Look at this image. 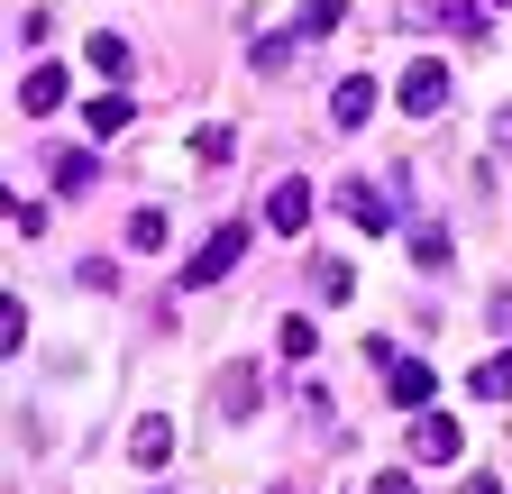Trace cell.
Listing matches in <instances>:
<instances>
[{"mask_svg": "<svg viewBox=\"0 0 512 494\" xmlns=\"http://www.w3.org/2000/svg\"><path fill=\"white\" fill-rule=\"evenodd\" d=\"M247 266V220H229V229H211L202 247H192V266H183V284H229Z\"/></svg>", "mask_w": 512, "mask_h": 494, "instance_id": "cell-1", "label": "cell"}, {"mask_svg": "<svg viewBox=\"0 0 512 494\" xmlns=\"http://www.w3.org/2000/svg\"><path fill=\"white\" fill-rule=\"evenodd\" d=\"M448 83H458V74H448L439 55H421V65H403V110H412V119L448 110Z\"/></svg>", "mask_w": 512, "mask_h": 494, "instance_id": "cell-2", "label": "cell"}, {"mask_svg": "<svg viewBox=\"0 0 512 494\" xmlns=\"http://www.w3.org/2000/svg\"><path fill=\"white\" fill-rule=\"evenodd\" d=\"M412 458L448 467V458H458V421H448V412H412Z\"/></svg>", "mask_w": 512, "mask_h": 494, "instance_id": "cell-4", "label": "cell"}, {"mask_svg": "<svg viewBox=\"0 0 512 494\" xmlns=\"http://www.w3.org/2000/svg\"><path fill=\"white\" fill-rule=\"evenodd\" d=\"M83 129H92V138H119V129H128V101H119V92H110V101H92Z\"/></svg>", "mask_w": 512, "mask_h": 494, "instance_id": "cell-16", "label": "cell"}, {"mask_svg": "<svg viewBox=\"0 0 512 494\" xmlns=\"http://www.w3.org/2000/svg\"><path fill=\"white\" fill-rule=\"evenodd\" d=\"M339 202H348V220H357L366 238H384V229H394V220H403V202H384V193H375V183H348V193H339Z\"/></svg>", "mask_w": 512, "mask_h": 494, "instance_id": "cell-5", "label": "cell"}, {"mask_svg": "<svg viewBox=\"0 0 512 494\" xmlns=\"http://www.w3.org/2000/svg\"><path fill=\"white\" fill-rule=\"evenodd\" d=\"M128 458H138V467H165L174 458V421H138V430H128Z\"/></svg>", "mask_w": 512, "mask_h": 494, "instance_id": "cell-9", "label": "cell"}, {"mask_svg": "<svg viewBox=\"0 0 512 494\" xmlns=\"http://www.w3.org/2000/svg\"><path fill=\"white\" fill-rule=\"evenodd\" d=\"M55 193H92V156H83V147L55 156Z\"/></svg>", "mask_w": 512, "mask_h": 494, "instance_id": "cell-12", "label": "cell"}, {"mask_svg": "<svg viewBox=\"0 0 512 494\" xmlns=\"http://www.w3.org/2000/svg\"><path fill=\"white\" fill-rule=\"evenodd\" d=\"M266 229H284V238H293V229H311V183H302V174H284V183H275Z\"/></svg>", "mask_w": 512, "mask_h": 494, "instance_id": "cell-6", "label": "cell"}, {"mask_svg": "<svg viewBox=\"0 0 512 494\" xmlns=\"http://www.w3.org/2000/svg\"><path fill=\"white\" fill-rule=\"evenodd\" d=\"M55 101H64V65H28V83H19V110H28V119H46Z\"/></svg>", "mask_w": 512, "mask_h": 494, "instance_id": "cell-8", "label": "cell"}, {"mask_svg": "<svg viewBox=\"0 0 512 494\" xmlns=\"http://www.w3.org/2000/svg\"><path fill=\"white\" fill-rule=\"evenodd\" d=\"M311 275H320V302H348L357 293V266H339V257H320Z\"/></svg>", "mask_w": 512, "mask_h": 494, "instance_id": "cell-13", "label": "cell"}, {"mask_svg": "<svg viewBox=\"0 0 512 494\" xmlns=\"http://www.w3.org/2000/svg\"><path fill=\"white\" fill-rule=\"evenodd\" d=\"M0 202H10V229H19V238H37V229H46V211H37V202H19V193H0Z\"/></svg>", "mask_w": 512, "mask_h": 494, "instance_id": "cell-17", "label": "cell"}, {"mask_svg": "<svg viewBox=\"0 0 512 494\" xmlns=\"http://www.w3.org/2000/svg\"><path fill=\"white\" fill-rule=\"evenodd\" d=\"M494 10H512V0H494Z\"/></svg>", "mask_w": 512, "mask_h": 494, "instance_id": "cell-21", "label": "cell"}, {"mask_svg": "<svg viewBox=\"0 0 512 494\" xmlns=\"http://www.w3.org/2000/svg\"><path fill=\"white\" fill-rule=\"evenodd\" d=\"M165 229H174V220H165L156 202H147V211H128V247H165Z\"/></svg>", "mask_w": 512, "mask_h": 494, "instance_id": "cell-14", "label": "cell"}, {"mask_svg": "<svg viewBox=\"0 0 512 494\" xmlns=\"http://www.w3.org/2000/svg\"><path fill=\"white\" fill-rule=\"evenodd\" d=\"M92 65H101V74H110V83H119V74H128V65H138V55H128V37H92Z\"/></svg>", "mask_w": 512, "mask_h": 494, "instance_id": "cell-15", "label": "cell"}, {"mask_svg": "<svg viewBox=\"0 0 512 494\" xmlns=\"http://www.w3.org/2000/svg\"><path fill=\"white\" fill-rule=\"evenodd\" d=\"M220 412H229V421L256 412V376H247V366H229V376H220Z\"/></svg>", "mask_w": 512, "mask_h": 494, "instance_id": "cell-11", "label": "cell"}, {"mask_svg": "<svg viewBox=\"0 0 512 494\" xmlns=\"http://www.w3.org/2000/svg\"><path fill=\"white\" fill-rule=\"evenodd\" d=\"M467 494H503V485H494V476H467Z\"/></svg>", "mask_w": 512, "mask_h": 494, "instance_id": "cell-20", "label": "cell"}, {"mask_svg": "<svg viewBox=\"0 0 512 494\" xmlns=\"http://www.w3.org/2000/svg\"><path fill=\"white\" fill-rule=\"evenodd\" d=\"M494 156H512V101L494 110Z\"/></svg>", "mask_w": 512, "mask_h": 494, "instance_id": "cell-18", "label": "cell"}, {"mask_svg": "<svg viewBox=\"0 0 512 494\" xmlns=\"http://www.w3.org/2000/svg\"><path fill=\"white\" fill-rule=\"evenodd\" d=\"M430 385H439L430 357H384V394H394L403 412H430Z\"/></svg>", "mask_w": 512, "mask_h": 494, "instance_id": "cell-3", "label": "cell"}, {"mask_svg": "<svg viewBox=\"0 0 512 494\" xmlns=\"http://www.w3.org/2000/svg\"><path fill=\"white\" fill-rule=\"evenodd\" d=\"M330 119H339V129H366V119H375V74H348L330 92Z\"/></svg>", "mask_w": 512, "mask_h": 494, "instance_id": "cell-7", "label": "cell"}, {"mask_svg": "<svg viewBox=\"0 0 512 494\" xmlns=\"http://www.w3.org/2000/svg\"><path fill=\"white\" fill-rule=\"evenodd\" d=\"M467 394H476V403H503V394H512V348L476 366V376H467Z\"/></svg>", "mask_w": 512, "mask_h": 494, "instance_id": "cell-10", "label": "cell"}, {"mask_svg": "<svg viewBox=\"0 0 512 494\" xmlns=\"http://www.w3.org/2000/svg\"><path fill=\"white\" fill-rule=\"evenodd\" d=\"M366 494H412V476H375V485H366Z\"/></svg>", "mask_w": 512, "mask_h": 494, "instance_id": "cell-19", "label": "cell"}]
</instances>
